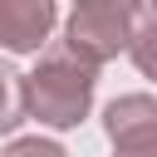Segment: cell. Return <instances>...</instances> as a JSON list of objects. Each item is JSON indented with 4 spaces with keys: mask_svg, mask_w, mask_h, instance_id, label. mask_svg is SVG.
Returning <instances> with one entry per match:
<instances>
[{
    "mask_svg": "<svg viewBox=\"0 0 157 157\" xmlns=\"http://www.w3.org/2000/svg\"><path fill=\"white\" fill-rule=\"evenodd\" d=\"M0 157H69L59 142H49V137H15Z\"/></svg>",
    "mask_w": 157,
    "mask_h": 157,
    "instance_id": "cell-7",
    "label": "cell"
},
{
    "mask_svg": "<svg viewBox=\"0 0 157 157\" xmlns=\"http://www.w3.org/2000/svg\"><path fill=\"white\" fill-rule=\"evenodd\" d=\"M98 69L78 64L69 49H54L39 59L34 74H25V113L49 128H78L93 108Z\"/></svg>",
    "mask_w": 157,
    "mask_h": 157,
    "instance_id": "cell-1",
    "label": "cell"
},
{
    "mask_svg": "<svg viewBox=\"0 0 157 157\" xmlns=\"http://www.w3.org/2000/svg\"><path fill=\"white\" fill-rule=\"evenodd\" d=\"M132 64L142 74L157 78V10H137V29H132V44H128Z\"/></svg>",
    "mask_w": 157,
    "mask_h": 157,
    "instance_id": "cell-5",
    "label": "cell"
},
{
    "mask_svg": "<svg viewBox=\"0 0 157 157\" xmlns=\"http://www.w3.org/2000/svg\"><path fill=\"white\" fill-rule=\"evenodd\" d=\"M113 157H157V132H147V137H137V142L113 147Z\"/></svg>",
    "mask_w": 157,
    "mask_h": 157,
    "instance_id": "cell-8",
    "label": "cell"
},
{
    "mask_svg": "<svg viewBox=\"0 0 157 157\" xmlns=\"http://www.w3.org/2000/svg\"><path fill=\"white\" fill-rule=\"evenodd\" d=\"M132 29H137V5H123V0H83L69 10V25H64V49L98 69L108 59H118V49L132 44Z\"/></svg>",
    "mask_w": 157,
    "mask_h": 157,
    "instance_id": "cell-2",
    "label": "cell"
},
{
    "mask_svg": "<svg viewBox=\"0 0 157 157\" xmlns=\"http://www.w3.org/2000/svg\"><path fill=\"white\" fill-rule=\"evenodd\" d=\"M54 20V0H0V44L10 54H34L49 39Z\"/></svg>",
    "mask_w": 157,
    "mask_h": 157,
    "instance_id": "cell-3",
    "label": "cell"
},
{
    "mask_svg": "<svg viewBox=\"0 0 157 157\" xmlns=\"http://www.w3.org/2000/svg\"><path fill=\"white\" fill-rule=\"evenodd\" d=\"M25 123V78L0 64V132H15Z\"/></svg>",
    "mask_w": 157,
    "mask_h": 157,
    "instance_id": "cell-6",
    "label": "cell"
},
{
    "mask_svg": "<svg viewBox=\"0 0 157 157\" xmlns=\"http://www.w3.org/2000/svg\"><path fill=\"white\" fill-rule=\"evenodd\" d=\"M103 128H108L113 147L157 132V98H147V93H123V98H113L108 113H103Z\"/></svg>",
    "mask_w": 157,
    "mask_h": 157,
    "instance_id": "cell-4",
    "label": "cell"
}]
</instances>
